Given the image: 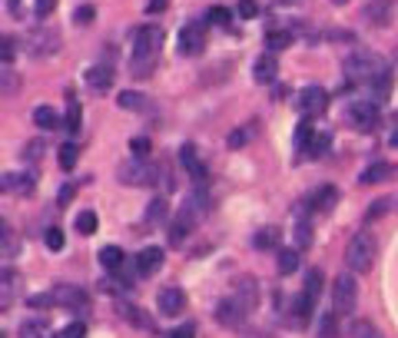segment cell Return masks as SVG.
Listing matches in <instances>:
<instances>
[{
  "mask_svg": "<svg viewBox=\"0 0 398 338\" xmlns=\"http://www.w3.org/2000/svg\"><path fill=\"white\" fill-rule=\"evenodd\" d=\"M57 338H87V325L83 322H70L67 328H60Z\"/></svg>",
  "mask_w": 398,
  "mask_h": 338,
  "instance_id": "cell-39",
  "label": "cell"
},
{
  "mask_svg": "<svg viewBox=\"0 0 398 338\" xmlns=\"http://www.w3.org/2000/svg\"><path fill=\"white\" fill-rule=\"evenodd\" d=\"M76 146L74 143H63V146H60V156H57V163H60V169H74L76 166Z\"/></svg>",
  "mask_w": 398,
  "mask_h": 338,
  "instance_id": "cell-35",
  "label": "cell"
},
{
  "mask_svg": "<svg viewBox=\"0 0 398 338\" xmlns=\"http://www.w3.org/2000/svg\"><path fill=\"white\" fill-rule=\"evenodd\" d=\"M355 305H359V282L352 275L332 279V312L335 315H349Z\"/></svg>",
  "mask_w": 398,
  "mask_h": 338,
  "instance_id": "cell-4",
  "label": "cell"
},
{
  "mask_svg": "<svg viewBox=\"0 0 398 338\" xmlns=\"http://www.w3.org/2000/svg\"><path fill=\"white\" fill-rule=\"evenodd\" d=\"M57 199L63 203V206H67V203L74 199V186H63V189H60V196H57Z\"/></svg>",
  "mask_w": 398,
  "mask_h": 338,
  "instance_id": "cell-52",
  "label": "cell"
},
{
  "mask_svg": "<svg viewBox=\"0 0 398 338\" xmlns=\"http://www.w3.org/2000/svg\"><path fill=\"white\" fill-rule=\"evenodd\" d=\"M3 189L7 192H30L34 189V176L30 172H7L3 176Z\"/></svg>",
  "mask_w": 398,
  "mask_h": 338,
  "instance_id": "cell-22",
  "label": "cell"
},
{
  "mask_svg": "<svg viewBox=\"0 0 398 338\" xmlns=\"http://www.w3.org/2000/svg\"><path fill=\"white\" fill-rule=\"evenodd\" d=\"M96 225H100V216H96L93 209H83V212L76 216L74 229L80 232V236H93V232H96Z\"/></svg>",
  "mask_w": 398,
  "mask_h": 338,
  "instance_id": "cell-26",
  "label": "cell"
},
{
  "mask_svg": "<svg viewBox=\"0 0 398 338\" xmlns=\"http://www.w3.org/2000/svg\"><path fill=\"white\" fill-rule=\"evenodd\" d=\"M332 150V133H319L316 139H312V156H325V153Z\"/></svg>",
  "mask_w": 398,
  "mask_h": 338,
  "instance_id": "cell-37",
  "label": "cell"
},
{
  "mask_svg": "<svg viewBox=\"0 0 398 338\" xmlns=\"http://www.w3.org/2000/svg\"><path fill=\"white\" fill-rule=\"evenodd\" d=\"M382 212H388V199H375V203H372V209L365 212V219H368V223H375Z\"/></svg>",
  "mask_w": 398,
  "mask_h": 338,
  "instance_id": "cell-46",
  "label": "cell"
},
{
  "mask_svg": "<svg viewBox=\"0 0 398 338\" xmlns=\"http://www.w3.org/2000/svg\"><path fill=\"white\" fill-rule=\"evenodd\" d=\"M232 299L239 302L246 312H252L256 308V302H259V285H256V279H236V289H232Z\"/></svg>",
  "mask_w": 398,
  "mask_h": 338,
  "instance_id": "cell-13",
  "label": "cell"
},
{
  "mask_svg": "<svg viewBox=\"0 0 398 338\" xmlns=\"http://www.w3.org/2000/svg\"><path fill=\"white\" fill-rule=\"evenodd\" d=\"M93 17H96V7L93 3H83V7H76L74 23L76 27H87V23H93Z\"/></svg>",
  "mask_w": 398,
  "mask_h": 338,
  "instance_id": "cell-36",
  "label": "cell"
},
{
  "mask_svg": "<svg viewBox=\"0 0 398 338\" xmlns=\"http://www.w3.org/2000/svg\"><path fill=\"white\" fill-rule=\"evenodd\" d=\"M332 3H335V7H345V3H349V0H332Z\"/></svg>",
  "mask_w": 398,
  "mask_h": 338,
  "instance_id": "cell-55",
  "label": "cell"
},
{
  "mask_svg": "<svg viewBox=\"0 0 398 338\" xmlns=\"http://www.w3.org/2000/svg\"><path fill=\"white\" fill-rule=\"evenodd\" d=\"M196 225V209L186 203V206L179 209L176 216H173V223H170V232H166V239H170L173 245H179L186 236H190V229Z\"/></svg>",
  "mask_w": 398,
  "mask_h": 338,
  "instance_id": "cell-11",
  "label": "cell"
},
{
  "mask_svg": "<svg viewBox=\"0 0 398 338\" xmlns=\"http://www.w3.org/2000/svg\"><path fill=\"white\" fill-rule=\"evenodd\" d=\"M276 74H279V60H276V54L265 50V54L252 63V76H256V83H272Z\"/></svg>",
  "mask_w": 398,
  "mask_h": 338,
  "instance_id": "cell-15",
  "label": "cell"
},
{
  "mask_svg": "<svg viewBox=\"0 0 398 338\" xmlns=\"http://www.w3.org/2000/svg\"><path fill=\"white\" fill-rule=\"evenodd\" d=\"M335 199H339V189H335V186H322L316 196H312V206H316V209H332V206H335Z\"/></svg>",
  "mask_w": 398,
  "mask_h": 338,
  "instance_id": "cell-30",
  "label": "cell"
},
{
  "mask_svg": "<svg viewBox=\"0 0 398 338\" xmlns=\"http://www.w3.org/2000/svg\"><path fill=\"white\" fill-rule=\"evenodd\" d=\"M34 123H37L40 130H57L60 126V116L54 106H37L34 110Z\"/></svg>",
  "mask_w": 398,
  "mask_h": 338,
  "instance_id": "cell-27",
  "label": "cell"
},
{
  "mask_svg": "<svg viewBox=\"0 0 398 338\" xmlns=\"http://www.w3.org/2000/svg\"><path fill=\"white\" fill-rule=\"evenodd\" d=\"M87 83H90V90H96V93H107V90L113 87V70H110L107 63H96V67L87 70Z\"/></svg>",
  "mask_w": 398,
  "mask_h": 338,
  "instance_id": "cell-16",
  "label": "cell"
},
{
  "mask_svg": "<svg viewBox=\"0 0 398 338\" xmlns=\"http://www.w3.org/2000/svg\"><path fill=\"white\" fill-rule=\"evenodd\" d=\"M392 172H395V166H392V163H372L368 169H362L359 179L365 183V186H375V183H385Z\"/></svg>",
  "mask_w": 398,
  "mask_h": 338,
  "instance_id": "cell-21",
  "label": "cell"
},
{
  "mask_svg": "<svg viewBox=\"0 0 398 338\" xmlns=\"http://www.w3.org/2000/svg\"><path fill=\"white\" fill-rule=\"evenodd\" d=\"M54 302H63V305H76V308H83V305H87V292H83V289H76V285H57V289H54Z\"/></svg>",
  "mask_w": 398,
  "mask_h": 338,
  "instance_id": "cell-19",
  "label": "cell"
},
{
  "mask_svg": "<svg viewBox=\"0 0 398 338\" xmlns=\"http://www.w3.org/2000/svg\"><path fill=\"white\" fill-rule=\"evenodd\" d=\"M349 123L355 126V130H372L375 123H379V110H375V103H368V100H359V103H352L349 110Z\"/></svg>",
  "mask_w": 398,
  "mask_h": 338,
  "instance_id": "cell-9",
  "label": "cell"
},
{
  "mask_svg": "<svg viewBox=\"0 0 398 338\" xmlns=\"http://www.w3.org/2000/svg\"><path fill=\"white\" fill-rule=\"evenodd\" d=\"M7 3H10V7H17V3H20V0H7Z\"/></svg>",
  "mask_w": 398,
  "mask_h": 338,
  "instance_id": "cell-57",
  "label": "cell"
},
{
  "mask_svg": "<svg viewBox=\"0 0 398 338\" xmlns=\"http://www.w3.org/2000/svg\"><path fill=\"white\" fill-rule=\"evenodd\" d=\"M20 338H50V328H47V322H23L20 325Z\"/></svg>",
  "mask_w": 398,
  "mask_h": 338,
  "instance_id": "cell-32",
  "label": "cell"
},
{
  "mask_svg": "<svg viewBox=\"0 0 398 338\" xmlns=\"http://www.w3.org/2000/svg\"><path fill=\"white\" fill-rule=\"evenodd\" d=\"M312 243V232H309V225H296V245H309Z\"/></svg>",
  "mask_w": 398,
  "mask_h": 338,
  "instance_id": "cell-50",
  "label": "cell"
},
{
  "mask_svg": "<svg viewBox=\"0 0 398 338\" xmlns=\"http://www.w3.org/2000/svg\"><path fill=\"white\" fill-rule=\"evenodd\" d=\"M276 3H296V0H276Z\"/></svg>",
  "mask_w": 398,
  "mask_h": 338,
  "instance_id": "cell-56",
  "label": "cell"
},
{
  "mask_svg": "<svg viewBox=\"0 0 398 338\" xmlns=\"http://www.w3.org/2000/svg\"><path fill=\"white\" fill-rule=\"evenodd\" d=\"M352 338H382V335L372 322H355V325H352Z\"/></svg>",
  "mask_w": 398,
  "mask_h": 338,
  "instance_id": "cell-38",
  "label": "cell"
},
{
  "mask_svg": "<svg viewBox=\"0 0 398 338\" xmlns=\"http://www.w3.org/2000/svg\"><path fill=\"white\" fill-rule=\"evenodd\" d=\"M339 325H335V315H325L322 319V328H319V338H335Z\"/></svg>",
  "mask_w": 398,
  "mask_h": 338,
  "instance_id": "cell-45",
  "label": "cell"
},
{
  "mask_svg": "<svg viewBox=\"0 0 398 338\" xmlns=\"http://www.w3.org/2000/svg\"><path fill=\"white\" fill-rule=\"evenodd\" d=\"M63 126H67V133H80V130H83V106H80V100H74V96H70V103H67Z\"/></svg>",
  "mask_w": 398,
  "mask_h": 338,
  "instance_id": "cell-24",
  "label": "cell"
},
{
  "mask_svg": "<svg viewBox=\"0 0 398 338\" xmlns=\"http://www.w3.org/2000/svg\"><path fill=\"white\" fill-rule=\"evenodd\" d=\"M292 43V34L289 30H269V37H265V47H269V54H276V50H285Z\"/></svg>",
  "mask_w": 398,
  "mask_h": 338,
  "instance_id": "cell-31",
  "label": "cell"
},
{
  "mask_svg": "<svg viewBox=\"0 0 398 338\" xmlns=\"http://www.w3.org/2000/svg\"><path fill=\"white\" fill-rule=\"evenodd\" d=\"M252 136H256V126H252V123H243V126H236V130L226 136V146L229 150H243Z\"/></svg>",
  "mask_w": 398,
  "mask_h": 338,
  "instance_id": "cell-25",
  "label": "cell"
},
{
  "mask_svg": "<svg viewBox=\"0 0 398 338\" xmlns=\"http://www.w3.org/2000/svg\"><path fill=\"white\" fill-rule=\"evenodd\" d=\"M150 150H153V143L146 139V136H133V139H130L133 159H150Z\"/></svg>",
  "mask_w": 398,
  "mask_h": 338,
  "instance_id": "cell-33",
  "label": "cell"
},
{
  "mask_svg": "<svg viewBox=\"0 0 398 338\" xmlns=\"http://www.w3.org/2000/svg\"><path fill=\"white\" fill-rule=\"evenodd\" d=\"M236 14H239L243 20H252L256 14H259V3H256V0H243V3L236 7Z\"/></svg>",
  "mask_w": 398,
  "mask_h": 338,
  "instance_id": "cell-43",
  "label": "cell"
},
{
  "mask_svg": "<svg viewBox=\"0 0 398 338\" xmlns=\"http://www.w3.org/2000/svg\"><path fill=\"white\" fill-rule=\"evenodd\" d=\"M325 106H329V93H325L322 87H309V90L302 93V110L309 113V116L325 113Z\"/></svg>",
  "mask_w": 398,
  "mask_h": 338,
  "instance_id": "cell-17",
  "label": "cell"
},
{
  "mask_svg": "<svg viewBox=\"0 0 398 338\" xmlns=\"http://www.w3.org/2000/svg\"><path fill=\"white\" fill-rule=\"evenodd\" d=\"M159 269H163V249L159 245H150V249H143L136 256V272L140 275H156Z\"/></svg>",
  "mask_w": 398,
  "mask_h": 338,
  "instance_id": "cell-14",
  "label": "cell"
},
{
  "mask_svg": "<svg viewBox=\"0 0 398 338\" xmlns=\"http://www.w3.org/2000/svg\"><path fill=\"white\" fill-rule=\"evenodd\" d=\"M179 163L186 166V172H190L196 183H203V179H206V169H203V163L196 159V150H192V143H183V150H179Z\"/></svg>",
  "mask_w": 398,
  "mask_h": 338,
  "instance_id": "cell-18",
  "label": "cell"
},
{
  "mask_svg": "<svg viewBox=\"0 0 398 338\" xmlns=\"http://www.w3.org/2000/svg\"><path fill=\"white\" fill-rule=\"evenodd\" d=\"M276 269H279V275H292L299 269V249H279L276 252Z\"/></svg>",
  "mask_w": 398,
  "mask_h": 338,
  "instance_id": "cell-23",
  "label": "cell"
},
{
  "mask_svg": "<svg viewBox=\"0 0 398 338\" xmlns=\"http://www.w3.org/2000/svg\"><path fill=\"white\" fill-rule=\"evenodd\" d=\"M163 7H166V0H150V7H146V10L156 14V10H163Z\"/></svg>",
  "mask_w": 398,
  "mask_h": 338,
  "instance_id": "cell-53",
  "label": "cell"
},
{
  "mask_svg": "<svg viewBox=\"0 0 398 338\" xmlns=\"http://www.w3.org/2000/svg\"><path fill=\"white\" fill-rule=\"evenodd\" d=\"M43 243H47V249H50V252H60V249H63V229H47Z\"/></svg>",
  "mask_w": 398,
  "mask_h": 338,
  "instance_id": "cell-41",
  "label": "cell"
},
{
  "mask_svg": "<svg viewBox=\"0 0 398 338\" xmlns=\"http://www.w3.org/2000/svg\"><path fill=\"white\" fill-rule=\"evenodd\" d=\"M375 252H379V245L372 239V232H355L349 243H345V265H349V272H368L372 265H375Z\"/></svg>",
  "mask_w": 398,
  "mask_h": 338,
  "instance_id": "cell-3",
  "label": "cell"
},
{
  "mask_svg": "<svg viewBox=\"0 0 398 338\" xmlns=\"http://www.w3.org/2000/svg\"><path fill=\"white\" fill-rule=\"evenodd\" d=\"M276 243H279V229H272V225L259 229V236H256V249H272Z\"/></svg>",
  "mask_w": 398,
  "mask_h": 338,
  "instance_id": "cell-34",
  "label": "cell"
},
{
  "mask_svg": "<svg viewBox=\"0 0 398 338\" xmlns=\"http://www.w3.org/2000/svg\"><path fill=\"white\" fill-rule=\"evenodd\" d=\"M246 315H249V312L236 299H232V295L216 305V322H219V325H226V328H239V325L246 322Z\"/></svg>",
  "mask_w": 398,
  "mask_h": 338,
  "instance_id": "cell-12",
  "label": "cell"
},
{
  "mask_svg": "<svg viewBox=\"0 0 398 338\" xmlns=\"http://www.w3.org/2000/svg\"><path fill=\"white\" fill-rule=\"evenodd\" d=\"M166 338H196V325H190V322H186V325H179V328H176V332H170Z\"/></svg>",
  "mask_w": 398,
  "mask_h": 338,
  "instance_id": "cell-49",
  "label": "cell"
},
{
  "mask_svg": "<svg viewBox=\"0 0 398 338\" xmlns=\"http://www.w3.org/2000/svg\"><path fill=\"white\" fill-rule=\"evenodd\" d=\"M156 308H159V315H183V308H186V292L179 289V285H170V289H163L159 295H156Z\"/></svg>",
  "mask_w": 398,
  "mask_h": 338,
  "instance_id": "cell-10",
  "label": "cell"
},
{
  "mask_svg": "<svg viewBox=\"0 0 398 338\" xmlns=\"http://www.w3.org/2000/svg\"><path fill=\"white\" fill-rule=\"evenodd\" d=\"M54 302V295H34L30 299V308H43V305H50Z\"/></svg>",
  "mask_w": 398,
  "mask_h": 338,
  "instance_id": "cell-51",
  "label": "cell"
},
{
  "mask_svg": "<svg viewBox=\"0 0 398 338\" xmlns=\"http://www.w3.org/2000/svg\"><path fill=\"white\" fill-rule=\"evenodd\" d=\"M116 176H120V183H123V186H153L159 172H156V166H150L146 159H130V163H123V166H120Z\"/></svg>",
  "mask_w": 398,
  "mask_h": 338,
  "instance_id": "cell-5",
  "label": "cell"
},
{
  "mask_svg": "<svg viewBox=\"0 0 398 338\" xmlns=\"http://www.w3.org/2000/svg\"><path fill=\"white\" fill-rule=\"evenodd\" d=\"M312 139H316V130H312L309 123H299V130H296V146L302 150V143H305V146H309ZM309 150H312V146H309Z\"/></svg>",
  "mask_w": 398,
  "mask_h": 338,
  "instance_id": "cell-40",
  "label": "cell"
},
{
  "mask_svg": "<svg viewBox=\"0 0 398 338\" xmlns=\"http://www.w3.org/2000/svg\"><path fill=\"white\" fill-rule=\"evenodd\" d=\"M116 106H120V110H146L150 103H146V96H143V93H133V90H123V93L116 96Z\"/></svg>",
  "mask_w": 398,
  "mask_h": 338,
  "instance_id": "cell-28",
  "label": "cell"
},
{
  "mask_svg": "<svg viewBox=\"0 0 398 338\" xmlns=\"http://www.w3.org/2000/svg\"><path fill=\"white\" fill-rule=\"evenodd\" d=\"M100 265H103L107 272H120V269L126 265L123 249H120V245H103V249H100Z\"/></svg>",
  "mask_w": 398,
  "mask_h": 338,
  "instance_id": "cell-20",
  "label": "cell"
},
{
  "mask_svg": "<svg viewBox=\"0 0 398 338\" xmlns=\"http://www.w3.org/2000/svg\"><path fill=\"white\" fill-rule=\"evenodd\" d=\"M0 56H3V63L10 67V60L17 56V43H14V37H3V50H0Z\"/></svg>",
  "mask_w": 398,
  "mask_h": 338,
  "instance_id": "cell-48",
  "label": "cell"
},
{
  "mask_svg": "<svg viewBox=\"0 0 398 338\" xmlns=\"http://www.w3.org/2000/svg\"><path fill=\"white\" fill-rule=\"evenodd\" d=\"M392 146H395V150H398V130L392 133Z\"/></svg>",
  "mask_w": 398,
  "mask_h": 338,
  "instance_id": "cell-54",
  "label": "cell"
},
{
  "mask_svg": "<svg viewBox=\"0 0 398 338\" xmlns=\"http://www.w3.org/2000/svg\"><path fill=\"white\" fill-rule=\"evenodd\" d=\"M229 17H232V14H229L226 7H209V14H206L209 23H229Z\"/></svg>",
  "mask_w": 398,
  "mask_h": 338,
  "instance_id": "cell-44",
  "label": "cell"
},
{
  "mask_svg": "<svg viewBox=\"0 0 398 338\" xmlns=\"http://www.w3.org/2000/svg\"><path fill=\"white\" fill-rule=\"evenodd\" d=\"M342 70L349 80H355V83H379L382 76H388L385 70V60L379 54H372V50H355V54L345 56V63H342Z\"/></svg>",
  "mask_w": 398,
  "mask_h": 338,
  "instance_id": "cell-2",
  "label": "cell"
},
{
  "mask_svg": "<svg viewBox=\"0 0 398 338\" xmlns=\"http://www.w3.org/2000/svg\"><path fill=\"white\" fill-rule=\"evenodd\" d=\"M179 54H186V56H196V54H203V47H206V27L203 23H186L183 30H179Z\"/></svg>",
  "mask_w": 398,
  "mask_h": 338,
  "instance_id": "cell-7",
  "label": "cell"
},
{
  "mask_svg": "<svg viewBox=\"0 0 398 338\" xmlns=\"http://www.w3.org/2000/svg\"><path fill=\"white\" fill-rule=\"evenodd\" d=\"M163 47V30L159 27H140L133 34V54H130V74L133 76H150V70L159 60Z\"/></svg>",
  "mask_w": 398,
  "mask_h": 338,
  "instance_id": "cell-1",
  "label": "cell"
},
{
  "mask_svg": "<svg viewBox=\"0 0 398 338\" xmlns=\"http://www.w3.org/2000/svg\"><path fill=\"white\" fill-rule=\"evenodd\" d=\"M392 14H395V0H365V7H362V20L368 27H385Z\"/></svg>",
  "mask_w": 398,
  "mask_h": 338,
  "instance_id": "cell-8",
  "label": "cell"
},
{
  "mask_svg": "<svg viewBox=\"0 0 398 338\" xmlns=\"http://www.w3.org/2000/svg\"><path fill=\"white\" fill-rule=\"evenodd\" d=\"M322 272H319V269H309V275H305V289H302V295L305 299H319V295H322Z\"/></svg>",
  "mask_w": 398,
  "mask_h": 338,
  "instance_id": "cell-29",
  "label": "cell"
},
{
  "mask_svg": "<svg viewBox=\"0 0 398 338\" xmlns=\"http://www.w3.org/2000/svg\"><path fill=\"white\" fill-rule=\"evenodd\" d=\"M163 216H166V199H153L150 203V212H146V223H159V219H163Z\"/></svg>",
  "mask_w": 398,
  "mask_h": 338,
  "instance_id": "cell-42",
  "label": "cell"
},
{
  "mask_svg": "<svg viewBox=\"0 0 398 338\" xmlns=\"http://www.w3.org/2000/svg\"><path fill=\"white\" fill-rule=\"evenodd\" d=\"M54 7H57V0H34V14L37 17H50Z\"/></svg>",
  "mask_w": 398,
  "mask_h": 338,
  "instance_id": "cell-47",
  "label": "cell"
},
{
  "mask_svg": "<svg viewBox=\"0 0 398 338\" xmlns=\"http://www.w3.org/2000/svg\"><path fill=\"white\" fill-rule=\"evenodd\" d=\"M27 47L34 56H54L60 50V34L50 30V27H34L27 34Z\"/></svg>",
  "mask_w": 398,
  "mask_h": 338,
  "instance_id": "cell-6",
  "label": "cell"
}]
</instances>
